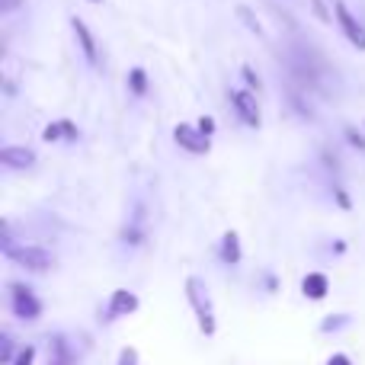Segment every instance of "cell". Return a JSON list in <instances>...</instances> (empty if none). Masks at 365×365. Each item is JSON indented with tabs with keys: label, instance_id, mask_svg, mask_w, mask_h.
Wrapping results in <instances>:
<instances>
[{
	"label": "cell",
	"instance_id": "cell-1",
	"mask_svg": "<svg viewBox=\"0 0 365 365\" xmlns=\"http://www.w3.org/2000/svg\"><path fill=\"white\" fill-rule=\"evenodd\" d=\"M186 302H189V308H192L202 336H215V330H218V321H215V304H212V295H208V285L202 282L199 276L186 279Z\"/></svg>",
	"mask_w": 365,
	"mask_h": 365
},
{
	"label": "cell",
	"instance_id": "cell-2",
	"mask_svg": "<svg viewBox=\"0 0 365 365\" xmlns=\"http://www.w3.org/2000/svg\"><path fill=\"white\" fill-rule=\"evenodd\" d=\"M4 253H6V259H13L16 266H23V269H29V272H48L51 266H55V257H51L48 250L32 247V244H23V247L4 244Z\"/></svg>",
	"mask_w": 365,
	"mask_h": 365
},
{
	"label": "cell",
	"instance_id": "cell-3",
	"mask_svg": "<svg viewBox=\"0 0 365 365\" xmlns=\"http://www.w3.org/2000/svg\"><path fill=\"white\" fill-rule=\"evenodd\" d=\"M6 289H10V311H13V317H19V321H38V317H42V302L36 298V292H32L29 285L10 282Z\"/></svg>",
	"mask_w": 365,
	"mask_h": 365
},
{
	"label": "cell",
	"instance_id": "cell-4",
	"mask_svg": "<svg viewBox=\"0 0 365 365\" xmlns=\"http://www.w3.org/2000/svg\"><path fill=\"white\" fill-rule=\"evenodd\" d=\"M334 16H336V26L343 29V36L353 42V48L365 51V26L349 13V6L343 0H334Z\"/></svg>",
	"mask_w": 365,
	"mask_h": 365
},
{
	"label": "cell",
	"instance_id": "cell-5",
	"mask_svg": "<svg viewBox=\"0 0 365 365\" xmlns=\"http://www.w3.org/2000/svg\"><path fill=\"white\" fill-rule=\"evenodd\" d=\"M231 103L237 109V115L244 119L247 128H259L263 125V113H259V103L253 90H231Z\"/></svg>",
	"mask_w": 365,
	"mask_h": 365
},
{
	"label": "cell",
	"instance_id": "cell-6",
	"mask_svg": "<svg viewBox=\"0 0 365 365\" xmlns=\"http://www.w3.org/2000/svg\"><path fill=\"white\" fill-rule=\"evenodd\" d=\"M173 141L182 148V151H189V154H208L212 151V138H205V135L199 132L195 125H186V122H180L177 128H173Z\"/></svg>",
	"mask_w": 365,
	"mask_h": 365
},
{
	"label": "cell",
	"instance_id": "cell-7",
	"mask_svg": "<svg viewBox=\"0 0 365 365\" xmlns=\"http://www.w3.org/2000/svg\"><path fill=\"white\" fill-rule=\"evenodd\" d=\"M135 311H138V295L128 289H115L106 304V321H119V317H128Z\"/></svg>",
	"mask_w": 365,
	"mask_h": 365
},
{
	"label": "cell",
	"instance_id": "cell-8",
	"mask_svg": "<svg viewBox=\"0 0 365 365\" xmlns=\"http://www.w3.org/2000/svg\"><path fill=\"white\" fill-rule=\"evenodd\" d=\"M71 29H74V38H77V48L83 51V58H87V64H100V51H96V36L90 32V26L83 23L81 16H71Z\"/></svg>",
	"mask_w": 365,
	"mask_h": 365
},
{
	"label": "cell",
	"instance_id": "cell-9",
	"mask_svg": "<svg viewBox=\"0 0 365 365\" xmlns=\"http://www.w3.org/2000/svg\"><path fill=\"white\" fill-rule=\"evenodd\" d=\"M0 164H4V167H10V170H29V167L36 164V154H32L29 148L6 145L4 151H0Z\"/></svg>",
	"mask_w": 365,
	"mask_h": 365
},
{
	"label": "cell",
	"instance_id": "cell-10",
	"mask_svg": "<svg viewBox=\"0 0 365 365\" xmlns=\"http://www.w3.org/2000/svg\"><path fill=\"white\" fill-rule=\"evenodd\" d=\"M330 292V279L324 276V272H308V276L302 279V295L311 298V302H324Z\"/></svg>",
	"mask_w": 365,
	"mask_h": 365
},
{
	"label": "cell",
	"instance_id": "cell-11",
	"mask_svg": "<svg viewBox=\"0 0 365 365\" xmlns=\"http://www.w3.org/2000/svg\"><path fill=\"white\" fill-rule=\"evenodd\" d=\"M240 259H244V250H240L237 231H225V237H221V263H225V266H237Z\"/></svg>",
	"mask_w": 365,
	"mask_h": 365
},
{
	"label": "cell",
	"instance_id": "cell-12",
	"mask_svg": "<svg viewBox=\"0 0 365 365\" xmlns=\"http://www.w3.org/2000/svg\"><path fill=\"white\" fill-rule=\"evenodd\" d=\"M234 13H237V19H240V23H244V26H247V29H250V32H253V36H259V38H263V36H266L263 23H259V19H257V13H253V10H250V6H244V4H240V6H237V10H234Z\"/></svg>",
	"mask_w": 365,
	"mask_h": 365
},
{
	"label": "cell",
	"instance_id": "cell-13",
	"mask_svg": "<svg viewBox=\"0 0 365 365\" xmlns=\"http://www.w3.org/2000/svg\"><path fill=\"white\" fill-rule=\"evenodd\" d=\"M128 90H132L135 96L148 93V71L145 68H132V74H128Z\"/></svg>",
	"mask_w": 365,
	"mask_h": 365
},
{
	"label": "cell",
	"instance_id": "cell-14",
	"mask_svg": "<svg viewBox=\"0 0 365 365\" xmlns=\"http://www.w3.org/2000/svg\"><path fill=\"white\" fill-rule=\"evenodd\" d=\"M16 349H13V336L10 334H0V365H13L16 359Z\"/></svg>",
	"mask_w": 365,
	"mask_h": 365
},
{
	"label": "cell",
	"instance_id": "cell-15",
	"mask_svg": "<svg viewBox=\"0 0 365 365\" xmlns=\"http://www.w3.org/2000/svg\"><path fill=\"white\" fill-rule=\"evenodd\" d=\"M349 324V314H330L327 321L321 324V334H336V330H343Z\"/></svg>",
	"mask_w": 365,
	"mask_h": 365
},
{
	"label": "cell",
	"instance_id": "cell-16",
	"mask_svg": "<svg viewBox=\"0 0 365 365\" xmlns=\"http://www.w3.org/2000/svg\"><path fill=\"white\" fill-rule=\"evenodd\" d=\"M240 74H244L247 87H250L253 93H259V90H263V81H259V74L253 71V64H244V68H240Z\"/></svg>",
	"mask_w": 365,
	"mask_h": 365
},
{
	"label": "cell",
	"instance_id": "cell-17",
	"mask_svg": "<svg viewBox=\"0 0 365 365\" xmlns=\"http://www.w3.org/2000/svg\"><path fill=\"white\" fill-rule=\"evenodd\" d=\"M122 240H125V244H132V247H138L141 240H145V231H141V225H128L125 231H122Z\"/></svg>",
	"mask_w": 365,
	"mask_h": 365
},
{
	"label": "cell",
	"instance_id": "cell-18",
	"mask_svg": "<svg viewBox=\"0 0 365 365\" xmlns=\"http://www.w3.org/2000/svg\"><path fill=\"white\" fill-rule=\"evenodd\" d=\"M32 362H36V346H32V343H26V346L19 349V356L13 359V365H32Z\"/></svg>",
	"mask_w": 365,
	"mask_h": 365
},
{
	"label": "cell",
	"instance_id": "cell-19",
	"mask_svg": "<svg viewBox=\"0 0 365 365\" xmlns=\"http://www.w3.org/2000/svg\"><path fill=\"white\" fill-rule=\"evenodd\" d=\"M346 141L356 148V151H362V154H365V135H362V132H356L353 125H346Z\"/></svg>",
	"mask_w": 365,
	"mask_h": 365
},
{
	"label": "cell",
	"instance_id": "cell-20",
	"mask_svg": "<svg viewBox=\"0 0 365 365\" xmlns=\"http://www.w3.org/2000/svg\"><path fill=\"white\" fill-rule=\"evenodd\" d=\"M311 10H314V16L321 19L324 26H334V16H330V13H327V6H324L321 0H311Z\"/></svg>",
	"mask_w": 365,
	"mask_h": 365
},
{
	"label": "cell",
	"instance_id": "cell-21",
	"mask_svg": "<svg viewBox=\"0 0 365 365\" xmlns=\"http://www.w3.org/2000/svg\"><path fill=\"white\" fill-rule=\"evenodd\" d=\"M195 128H199V132L205 135V138H212V135H215V128H218V125H215V119H212V115H199V122H195Z\"/></svg>",
	"mask_w": 365,
	"mask_h": 365
},
{
	"label": "cell",
	"instance_id": "cell-22",
	"mask_svg": "<svg viewBox=\"0 0 365 365\" xmlns=\"http://www.w3.org/2000/svg\"><path fill=\"white\" fill-rule=\"evenodd\" d=\"M334 199H336V205H340L343 212H349V208H353V202H349V192L343 186H334Z\"/></svg>",
	"mask_w": 365,
	"mask_h": 365
},
{
	"label": "cell",
	"instance_id": "cell-23",
	"mask_svg": "<svg viewBox=\"0 0 365 365\" xmlns=\"http://www.w3.org/2000/svg\"><path fill=\"white\" fill-rule=\"evenodd\" d=\"M119 365H138V349L135 346H125L119 353Z\"/></svg>",
	"mask_w": 365,
	"mask_h": 365
},
{
	"label": "cell",
	"instance_id": "cell-24",
	"mask_svg": "<svg viewBox=\"0 0 365 365\" xmlns=\"http://www.w3.org/2000/svg\"><path fill=\"white\" fill-rule=\"evenodd\" d=\"M61 135H64L61 122H51V125H48V128H45V132H42V138H45V141H58V138H61Z\"/></svg>",
	"mask_w": 365,
	"mask_h": 365
},
{
	"label": "cell",
	"instance_id": "cell-25",
	"mask_svg": "<svg viewBox=\"0 0 365 365\" xmlns=\"http://www.w3.org/2000/svg\"><path fill=\"white\" fill-rule=\"evenodd\" d=\"M26 0H0V13H13V10H19Z\"/></svg>",
	"mask_w": 365,
	"mask_h": 365
},
{
	"label": "cell",
	"instance_id": "cell-26",
	"mask_svg": "<svg viewBox=\"0 0 365 365\" xmlns=\"http://www.w3.org/2000/svg\"><path fill=\"white\" fill-rule=\"evenodd\" d=\"M61 128H64V138H71V141L77 138V125L71 119H61Z\"/></svg>",
	"mask_w": 365,
	"mask_h": 365
},
{
	"label": "cell",
	"instance_id": "cell-27",
	"mask_svg": "<svg viewBox=\"0 0 365 365\" xmlns=\"http://www.w3.org/2000/svg\"><path fill=\"white\" fill-rule=\"evenodd\" d=\"M327 365H353V359H349L346 353H334V356L327 359Z\"/></svg>",
	"mask_w": 365,
	"mask_h": 365
},
{
	"label": "cell",
	"instance_id": "cell-28",
	"mask_svg": "<svg viewBox=\"0 0 365 365\" xmlns=\"http://www.w3.org/2000/svg\"><path fill=\"white\" fill-rule=\"evenodd\" d=\"M90 4H103V0H90Z\"/></svg>",
	"mask_w": 365,
	"mask_h": 365
},
{
	"label": "cell",
	"instance_id": "cell-29",
	"mask_svg": "<svg viewBox=\"0 0 365 365\" xmlns=\"http://www.w3.org/2000/svg\"><path fill=\"white\" fill-rule=\"evenodd\" d=\"M48 365H61V362H48Z\"/></svg>",
	"mask_w": 365,
	"mask_h": 365
}]
</instances>
